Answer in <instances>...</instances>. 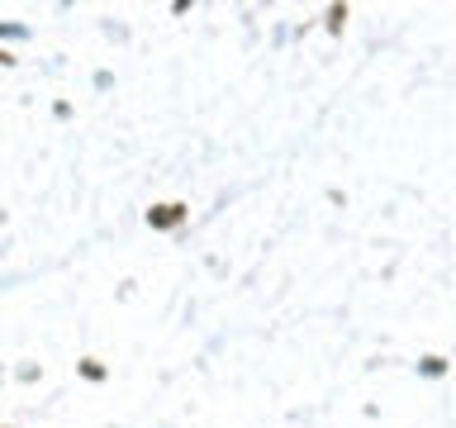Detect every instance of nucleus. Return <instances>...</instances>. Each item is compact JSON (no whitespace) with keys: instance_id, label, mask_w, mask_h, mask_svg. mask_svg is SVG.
<instances>
[{"instance_id":"1","label":"nucleus","mask_w":456,"mask_h":428,"mask_svg":"<svg viewBox=\"0 0 456 428\" xmlns=\"http://www.w3.org/2000/svg\"><path fill=\"white\" fill-rule=\"evenodd\" d=\"M176 219H181V205H162V210L152 214V224H157V229H166V224H176Z\"/></svg>"}]
</instances>
